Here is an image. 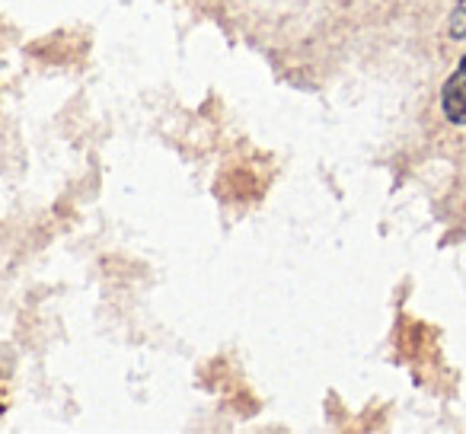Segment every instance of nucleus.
Instances as JSON below:
<instances>
[{"label": "nucleus", "mask_w": 466, "mask_h": 434, "mask_svg": "<svg viewBox=\"0 0 466 434\" xmlns=\"http://www.w3.org/2000/svg\"><path fill=\"white\" fill-rule=\"evenodd\" d=\"M447 33H451V39H466V0H457L451 10V20H447Z\"/></svg>", "instance_id": "2"}, {"label": "nucleus", "mask_w": 466, "mask_h": 434, "mask_svg": "<svg viewBox=\"0 0 466 434\" xmlns=\"http://www.w3.org/2000/svg\"><path fill=\"white\" fill-rule=\"evenodd\" d=\"M441 112L451 125H466V55L441 86Z\"/></svg>", "instance_id": "1"}]
</instances>
